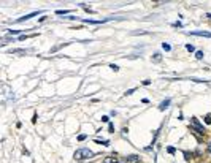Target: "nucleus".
Instances as JSON below:
<instances>
[{
	"label": "nucleus",
	"instance_id": "nucleus-1",
	"mask_svg": "<svg viewBox=\"0 0 211 163\" xmlns=\"http://www.w3.org/2000/svg\"><path fill=\"white\" fill-rule=\"evenodd\" d=\"M94 157V152L87 147H83V149H78L75 154H73V158L75 160H87V158H92Z\"/></svg>",
	"mask_w": 211,
	"mask_h": 163
},
{
	"label": "nucleus",
	"instance_id": "nucleus-2",
	"mask_svg": "<svg viewBox=\"0 0 211 163\" xmlns=\"http://www.w3.org/2000/svg\"><path fill=\"white\" fill-rule=\"evenodd\" d=\"M192 125H194L195 132H197L198 135H205V132H206V130L203 128V125H200V122L197 120V117H192Z\"/></svg>",
	"mask_w": 211,
	"mask_h": 163
},
{
	"label": "nucleus",
	"instance_id": "nucleus-3",
	"mask_svg": "<svg viewBox=\"0 0 211 163\" xmlns=\"http://www.w3.org/2000/svg\"><path fill=\"white\" fill-rule=\"evenodd\" d=\"M140 155H135V154H132V155H127L126 158H124V162L126 163H140Z\"/></svg>",
	"mask_w": 211,
	"mask_h": 163
},
{
	"label": "nucleus",
	"instance_id": "nucleus-4",
	"mask_svg": "<svg viewBox=\"0 0 211 163\" xmlns=\"http://www.w3.org/2000/svg\"><path fill=\"white\" fill-rule=\"evenodd\" d=\"M189 35H195V37H206V38H211V33H210V32H202V30L189 32Z\"/></svg>",
	"mask_w": 211,
	"mask_h": 163
},
{
	"label": "nucleus",
	"instance_id": "nucleus-5",
	"mask_svg": "<svg viewBox=\"0 0 211 163\" xmlns=\"http://www.w3.org/2000/svg\"><path fill=\"white\" fill-rule=\"evenodd\" d=\"M37 14H38V11H34V13H30V14H26V16H22V17H19V19H16V22H24V21H29L30 17L37 16Z\"/></svg>",
	"mask_w": 211,
	"mask_h": 163
},
{
	"label": "nucleus",
	"instance_id": "nucleus-6",
	"mask_svg": "<svg viewBox=\"0 0 211 163\" xmlns=\"http://www.w3.org/2000/svg\"><path fill=\"white\" fill-rule=\"evenodd\" d=\"M170 102H171V100H170V98H167V100H163V102H162V103H160V106H159V109H160V111H165V109H167V108H168V105H170Z\"/></svg>",
	"mask_w": 211,
	"mask_h": 163
},
{
	"label": "nucleus",
	"instance_id": "nucleus-7",
	"mask_svg": "<svg viewBox=\"0 0 211 163\" xmlns=\"http://www.w3.org/2000/svg\"><path fill=\"white\" fill-rule=\"evenodd\" d=\"M103 163H118V158H116V155H111V157H106L105 162Z\"/></svg>",
	"mask_w": 211,
	"mask_h": 163
},
{
	"label": "nucleus",
	"instance_id": "nucleus-8",
	"mask_svg": "<svg viewBox=\"0 0 211 163\" xmlns=\"http://www.w3.org/2000/svg\"><path fill=\"white\" fill-rule=\"evenodd\" d=\"M153 60L154 62H160V60H162V55H160L159 52H156V54L153 55Z\"/></svg>",
	"mask_w": 211,
	"mask_h": 163
},
{
	"label": "nucleus",
	"instance_id": "nucleus-9",
	"mask_svg": "<svg viewBox=\"0 0 211 163\" xmlns=\"http://www.w3.org/2000/svg\"><path fill=\"white\" fill-rule=\"evenodd\" d=\"M24 49H13V51H11V54H24Z\"/></svg>",
	"mask_w": 211,
	"mask_h": 163
},
{
	"label": "nucleus",
	"instance_id": "nucleus-10",
	"mask_svg": "<svg viewBox=\"0 0 211 163\" xmlns=\"http://www.w3.org/2000/svg\"><path fill=\"white\" fill-rule=\"evenodd\" d=\"M192 155H194L192 152H184V158H186V160H191Z\"/></svg>",
	"mask_w": 211,
	"mask_h": 163
},
{
	"label": "nucleus",
	"instance_id": "nucleus-11",
	"mask_svg": "<svg viewBox=\"0 0 211 163\" xmlns=\"http://www.w3.org/2000/svg\"><path fill=\"white\" fill-rule=\"evenodd\" d=\"M97 144H102V146H110V141L103 139V141H97Z\"/></svg>",
	"mask_w": 211,
	"mask_h": 163
},
{
	"label": "nucleus",
	"instance_id": "nucleus-12",
	"mask_svg": "<svg viewBox=\"0 0 211 163\" xmlns=\"http://www.w3.org/2000/svg\"><path fill=\"white\" fill-rule=\"evenodd\" d=\"M110 68H111L113 71H119V67H118V65H114V63H111V65H110Z\"/></svg>",
	"mask_w": 211,
	"mask_h": 163
},
{
	"label": "nucleus",
	"instance_id": "nucleus-13",
	"mask_svg": "<svg viewBox=\"0 0 211 163\" xmlns=\"http://www.w3.org/2000/svg\"><path fill=\"white\" fill-rule=\"evenodd\" d=\"M162 48L165 49V51H170V49H171V46H170V44H167V43H163V44H162Z\"/></svg>",
	"mask_w": 211,
	"mask_h": 163
},
{
	"label": "nucleus",
	"instance_id": "nucleus-14",
	"mask_svg": "<svg viewBox=\"0 0 211 163\" xmlns=\"http://www.w3.org/2000/svg\"><path fill=\"white\" fill-rule=\"evenodd\" d=\"M195 57H197L198 60H200V59H203V52H202V51H197V54H195Z\"/></svg>",
	"mask_w": 211,
	"mask_h": 163
},
{
	"label": "nucleus",
	"instance_id": "nucleus-15",
	"mask_svg": "<svg viewBox=\"0 0 211 163\" xmlns=\"http://www.w3.org/2000/svg\"><path fill=\"white\" fill-rule=\"evenodd\" d=\"M186 49H187V51H191V52H192V51H194L195 48H194V46H192V44H186Z\"/></svg>",
	"mask_w": 211,
	"mask_h": 163
},
{
	"label": "nucleus",
	"instance_id": "nucleus-16",
	"mask_svg": "<svg viewBox=\"0 0 211 163\" xmlns=\"http://www.w3.org/2000/svg\"><path fill=\"white\" fill-rule=\"evenodd\" d=\"M108 130H110V133H113L114 132V125H113V124H108Z\"/></svg>",
	"mask_w": 211,
	"mask_h": 163
},
{
	"label": "nucleus",
	"instance_id": "nucleus-17",
	"mask_svg": "<svg viewBox=\"0 0 211 163\" xmlns=\"http://www.w3.org/2000/svg\"><path fill=\"white\" fill-rule=\"evenodd\" d=\"M133 92H135V89H129V90H127L126 94H124V95H132Z\"/></svg>",
	"mask_w": 211,
	"mask_h": 163
},
{
	"label": "nucleus",
	"instance_id": "nucleus-18",
	"mask_svg": "<svg viewBox=\"0 0 211 163\" xmlns=\"http://www.w3.org/2000/svg\"><path fill=\"white\" fill-rule=\"evenodd\" d=\"M167 150H168V154H175V152H176V150H175V147H167Z\"/></svg>",
	"mask_w": 211,
	"mask_h": 163
},
{
	"label": "nucleus",
	"instance_id": "nucleus-19",
	"mask_svg": "<svg viewBox=\"0 0 211 163\" xmlns=\"http://www.w3.org/2000/svg\"><path fill=\"white\" fill-rule=\"evenodd\" d=\"M205 122H206V124H211V116H206V117H205Z\"/></svg>",
	"mask_w": 211,
	"mask_h": 163
},
{
	"label": "nucleus",
	"instance_id": "nucleus-20",
	"mask_svg": "<svg viewBox=\"0 0 211 163\" xmlns=\"http://www.w3.org/2000/svg\"><path fill=\"white\" fill-rule=\"evenodd\" d=\"M84 139H86V135H79L78 136V141H84Z\"/></svg>",
	"mask_w": 211,
	"mask_h": 163
},
{
	"label": "nucleus",
	"instance_id": "nucleus-21",
	"mask_svg": "<svg viewBox=\"0 0 211 163\" xmlns=\"http://www.w3.org/2000/svg\"><path fill=\"white\" fill-rule=\"evenodd\" d=\"M8 33H10V35H17V33H19V30H10Z\"/></svg>",
	"mask_w": 211,
	"mask_h": 163
},
{
	"label": "nucleus",
	"instance_id": "nucleus-22",
	"mask_svg": "<svg viewBox=\"0 0 211 163\" xmlns=\"http://www.w3.org/2000/svg\"><path fill=\"white\" fill-rule=\"evenodd\" d=\"M102 120H103V122H108V120H110V117H108V116H103V117H102Z\"/></svg>",
	"mask_w": 211,
	"mask_h": 163
},
{
	"label": "nucleus",
	"instance_id": "nucleus-23",
	"mask_svg": "<svg viewBox=\"0 0 211 163\" xmlns=\"http://www.w3.org/2000/svg\"><path fill=\"white\" fill-rule=\"evenodd\" d=\"M208 152L211 154V143H208Z\"/></svg>",
	"mask_w": 211,
	"mask_h": 163
},
{
	"label": "nucleus",
	"instance_id": "nucleus-24",
	"mask_svg": "<svg viewBox=\"0 0 211 163\" xmlns=\"http://www.w3.org/2000/svg\"><path fill=\"white\" fill-rule=\"evenodd\" d=\"M206 17H210V19H211V13H208V14H206Z\"/></svg>",
	"mask_w": 211,
	"mask_h": 163
}]
</instances>
